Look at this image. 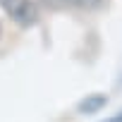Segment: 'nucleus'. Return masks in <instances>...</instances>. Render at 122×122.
<instances>
[{
    "instance_id": "7ed1b4c3",
    "label": "nucleus",
    "mask_w": 122,
    "mask_h": 122,
    "mask_svg": "<svg viewBox=\"0 0 122 122\" xmlns=\"http://www.w3.org/2000/svg\"><path fill=\"white\" fill-rule=\"evenodd\" d=\"M103 103H105V98H103V96H93L91 101H84V103H81V110H84V112H96Z\"/></svg>"
},
{
    "instance_id": "f257e3e1",
    "label": "nucleus",
    "mask_w": 122,
    "mask_h": 122,
    "mask_svg": "<svg viewBox=\"0 0 122 122\" xmlns=\"http://www.w3.org/2000/svg\"><path fill=\"white\" fill-rule=\"evenodd\" d=\"M0 10H3L15 24L29 29L38 24V7L34 0H0Z\"/></svg>"
},
{
    "instance_id": "f03ea898",
    "label": "nucleus",
    "mask_w": 122,
    "mask_h": 122,
    "mask_svg": "<svg viewBox=\"0 0 122 122\" xmlns=\"http://www.w3.org/2000/svg\"><path fill=\"white\" fill-rule=\"evenodd\" d=\"M57 3H62V5H67V7H74V10H86V12H91V10L103 7L105 0H57Z\"/></svg>"
}]
</instances>
